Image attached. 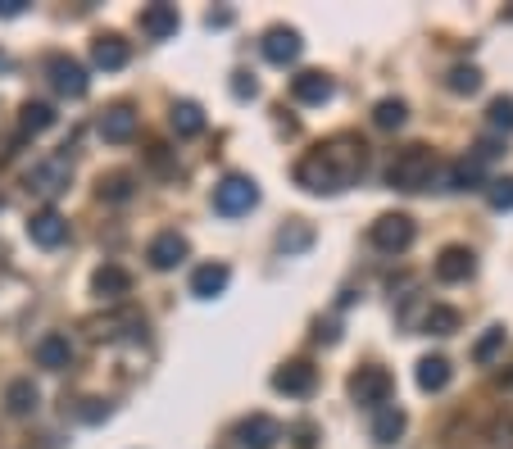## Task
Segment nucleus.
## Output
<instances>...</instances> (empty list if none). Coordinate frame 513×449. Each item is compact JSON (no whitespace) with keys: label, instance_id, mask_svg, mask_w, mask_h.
Returning <instances> with one entry per match:
<instances>
[{"label":"nucleus","instance_id":"f257e3e1","mask_svg":"<svg viewBox=\"0 0 513 449\" xmlns=\"http://www.w3.org/2000/svg\"><path fill=\"white\" fill-rule=\"evenodd\" d=\"M368 164V146L350 132L341 137L323 141L318 150H309L305 159L296 164V186H305L309 196H336V191H346V186L359 182Z\"/></svg>","mask_w":513,"mask_h":449},{"label":"nucleus","instance_id":"f03ea898","mask_svg":"<svg viewBox=\"0 0 513 449\" xmlns=\"http://www.w3.org/2000/svg\"><path fill=\"white\" fill-rule=\"evenodd\" d=\"M386 182H391L395 191H427L432 182H441V191H445V173L427 146L400 150V155L391 159V168H386Z\"/></svg>","mask_w":513,"mask_h":449},{"label":"nucleus","instance_id":"7ed1b4c3","mask_svg":"<svg viewBox=\"0 0 513 449\" xmlns=\"http://www.w3.org/2000/svg\"><path fill=\"white\" fill-rule=\"evenodd\" d=\"M255 205H259V186H255V177L227 173L223 182L214 186V209H218L223 218H241V214H250Z\"/></svg>","mask_w":513,"mask_h":449},{"label":"nucleus","instance_id":"20e7f679","mask_svg":"<svg viewBox=\"0 0 513 449\" xmlns=\"http://www.w3.org/2000/svg\"><path fill=\"white\" fill-rule=\"evenodd\" d=\"M69 177H73V159L69 155H46L28 168V191L32 196H46L55 200L60 191H69Z\"/></svg>","mask_w":513,"mask_h":449},{"label":"nucleus","instance_id":"39448f33","mask_svg":"<svg viewBox=\"0 0 513 449\" xmlns=\"http://www.w3.org/2000/svg\"><path fill=\"white\" fill-rule=\"evenodd\" d=\"M500 155V150L491 146V141H482V146L468 150V159H459V164L445 173V191H473V186L486 182V168H491V159Z\"/></svg>","mask_w":513,"mask_h":449},{"label":"nucleus","instance_id":"423d86ee","mask_svg":"<svg viewBox=\"0 0 513 449\" xmlns=\"http://www.w3.org/2000/svg\"><path fill=\"white\" fill-rule=\"evenodd\" d=\"M414 236H418V227L409 214H382L373 223V232H368V241H373L382 254H400L414 245Z\"/></svg>","mask_w":513,"mask_h":449},{"label":"nucleus","instance_id":"0eeeda50","mask_svg":"<svg viewBox=\"0 0 513 449\" xmlns=\"http://www.w3.org/2000/svg\"><path fill=\"white\" fill-rule=\"evenodd\" d=\"M395 381L386 368H359L355 377H350V400L364 404V409H382L386 400H391Z\"/></svg>","mask_w":513,"mask_h":449},{"label":"nucleus","instance_id":"6e6552de","mask_svg":"<svg viewBox=\"0 0 513 449\" xmlns=\"http://www.w3.org/2000/svg\"><path fill=\"white\" fill-rule=\"evenodd\" d=\"M46 78H50V87L60 91V96H69V100H82L87 96V69H82L73 55H50L46 59Z\"/></svg>","mask_w":513,"mask_h":449},{"label":"nucleus","instance_id":"1a4fd4ad","mask_svg":"<svg viewBox=\"0 0 513 449\" xmlns=\"http://www.w3.org/2000/svg\"><path fill=\"white\" fill-rule=\"evenodd\" d=\"M259 50H264L268 64H277V69H287V64H296L300 50H305V41H300L296 28H268L264 41H259Z\"/></svg>","mask_w":513,"mask_h":449},{"label":"nucleus","instance_id":"9d476101","mask_svg":"<svg viewBox=\"0 0 513 449\" xmlns=\"http://www.w3.org/2000/svg\"><path fill=\"white\" fill-rule=\"evenodd\" d=\"M187 254H191V245H187V236H182V232H159L155 241L146 245V259H150V268H155V273L178 268Z\"/></svg>","mask_w":513,"mask_h":449},{"label":"nucleus","instance_id":"9b49d317","mask_svg":"<svg viewBox=\"0 0 513 449\" xmlns=\"http://www.w3.org/2000/svg\"><path fill=\"white\" fill-rule=\"evenodd\" d=\"M277 440H282V427H277V418H268V413H250V418L237 422L241 449H273Z\"/></svg>","mask_w":513,"mask_h":449},{"label":"nucleus","instance_id":"f8f14e48","mask_svg":"<svg viewBox=\"0 0 513 449\" xmlns=\"http://www.w3.org/2000/svg\"><path fill=\"white\" fill-rule=\"evenodd\" d=\"M28 236H32V245H41V250H55V245L69 241V218L55 214V209H41V214L28 218Z\"/></svg>","mask_w":513,"mask_h":449},{"label":"nucleus","instance_id":"ddd939ff","mask_svg":"<svg viewBox=\"0 0 513 449\" xmlns=\"http://www.w3.org/2000/svg\"><path fill=\"white\" fill-rule=\"evenodd\" d=\"M100 137H105L109 146L132 141V137H137V109H132V105H109L105 114H100Z\"/></svg>","mask_w":513,"mask_h":449},{"label":"nucleus","instance_id":"4468645a","mask_svg":"<svg viewBox=\"0 0 513 449\" xmlns=\"http://www.w3.org/2000/svg\"><path fill=\"white\" fill-rule=\"evenodd\" d=\"M291 96H296L300 105H327V100L336 96V82L327 78V73H318V69H305V73L291 78Z\"/></svg>","mask_w":513,"mask_h":449},{"label":"nucleus","instance_id":"2eb2a0df","mask_svg":"<svg viewBox=\"0 0 513 449\" xmlns=\"http://www.w3.org/2000/svg\"><path fill=\"white\" fill-rule=\"evenodd\" d=\"M314 381H318V372L309 368V363L296 359V363H282V368L273 372V391L277 395H296V400H300V395L314 391Z\"/></svg>","mask_w":513,"mask_h":449},{"label":"nucleus","instance_id":"dca6fc26","mask_svg":"<svg viewBox=\"0 0 513 449\" xmlns=\"http://www.w3.org/2000/svg\"><path fill=\"white\" fill-rule=\"evenodd\" d=\"M141 32H146L150 41H168L173 37V32H178V5H164V0H155V5H146V10H141Z\"/></svg>","mask_w":513,"mask_h":449},{"label":"nucleus","instance_id":"f3484780","mask_svg":"<svg viewBox=\"0 0 513 449\" xmlns=\"http://www.w3.org/2000/svg\"><path fill=\"white\" fill-rule=\"evenodd\" d=\"M473 268H477V259H473V250H464V245H445L441 250V259H436V277L441 282H468L473 277Z\"/></svg>","mask_w":513,"mask_h":449},{"label":"nucleus","instance_id":"a211bd4d","mask_svg":"<svg viewBox=\"0 0 513 449\" xmlns=\"http://www.w3.org/2000/svg\"><path fill=\"white\" fill-rule=\"evenodd\" d=\"M91 291H96L100 300H123V295L132 291L128 268H119V264H100L96 273H91Z\"/></svg>","mask_w":513,"mask_h":449},{"label":"nucleus","instance_id":"6ab92c4d","mask_svg":"<svg viewBox=\"0 0 513 449\" xmlns=\"http://www.w3.org/2000/svg\"><path fill=\"white\" fill-rule=\"evenodd\" d=\"M227 282H232V268L227 264H200L196 273H191V295H196V300H214V295L227 291Z\"/></svg>","mask_w":513,"mask_h":449},{"label":"nucleus","instance_id":"aec40b11","mask_svg":"<svg viewBox=\"0 0 513 449\" xmlns=\"http://www.w3.org/2000/svg\"><path fill=\"white\" fill-rule=\"evenodd\" d=\"M91 59H96V69H105V73L123 69V64H128V41H123L119 32H105V37L91 41Z\"/></svg>","mask_w":513,"mask_h":449},{"label":"nucleus","instance_id":"412c9836","mask_svg":"<svg viewBox=\"0 0 513 449\" xmlns=\"http://www.w3.org/2000/svg\"><path fill=\"white\" fill-rule=\"evenodd\" d=\"M37 363H41V368H50V372L69 368V363H73V341L64 332L41 336V341H37Z\"/></svg>","mask_w":513,"mask_h":449},{"label":"nucleus","instance_id":"4be33fe9","mask_svg":"<svg viewBox=\"0 0 513 449\" xmlns=\"http://www.w3.org/2000/svg\"><path fill=\"white\" fill-rule=\"evenodd\" d=\"M41 404V391L32 386V377H19L5 386V413H14V418H28V413H37Z\"/></svg>","mask_w":513,"mask_h":449},{"label":"nucleus","instance_id":"5701e85b","mask_svg":"<svg viewBox=\"0 0 513 449\" xmlns=\"http://www.w3.org/2000/svg\"><path fill=\"white\" fill-rule=\"evenodd\" d=\"M450 377H454L450 359H441V354H427V359H418V391L436 395V391H445V386H450Z\"/></svg>","mask_w":513,"mask_h":449},{"label":"nucleus","instance_id":"b1692460","mask_svg":"<svg viewBox=\"0 0 513 449\" xmlns=\"http://www.w3.org/2000/svg\"><path fill=\"white\" fill-rule=\"evenodd\" d=\"M400 436H405V409H395V404L373 409V440L377 445H395Z\"/></svg>","mask_w":513,"mask_h":449},{"label":"nucleus","instance_id":"393cba45","mask_svg":"<svg viewBox=\"0 0 513 449\" xmlns=\"http://www.w3.org/2000/svg\"><path fill=\"white\" fill-rule=\"evenodd\" d=\"M168 123H173L178 137H200V132H205V109H200L196 100H178V105L168 109Z\"/></svg>","mask_w":513,"mask_h":449},{"label":"nucleus","instance_id":"a878e982","mask_svg":"<svg viewBox=\"0 0 513 449\" xmlns=\"http://www.w3.org/2000/svg\"><path fill=\"white\" fill-rule=\"evenodd\" d=\"M46 127H55V109L46 100H28L19 114V137H41Z\"/></svg>","mask_w":513,"mask_h":449},{"label":"nucleus","instance_id":"bb28decb","mask_svg":"<svg viewBox=\"0 0 513 449\" xmlns=\"http://www.w3.org/2000/svg\"><path fill=\"white\" fill-rule=\"evenodd\" d=\"M309 245H314V227L309 223H287L282 227V232H277V250H287V254H305Z\"/></svg>","mask_w":513,"mask_h":449},{"label":"nucleus","instance_id":"cd10ccee","mask_svg":"<svg viewBox=\"0 0 513 449\" xmlns=\"http://www.w3.org/2000/svg\"><path fill=\"white\" fill-rule=\"evenodd\" d=\"M423 332H427V336H450V332H459V313L445 309V304H432V309H427V318H423Z\"/></svg>","mask_w":513,"mask_h":449},{"label":"nucleus","instance_id":"c85d7f7f","mask_svg":"<svg viewBox=\"0 0 513 449\" xmlns=\"http://www.w3.org/2000/svg\"><path fill=\"white\" fill-rule=\"evenodd\" d=\"M405 118H409L405 100H377V109H373V123L382 127V132H395V127H405Z\"/></svg>","mask_w":513,"mask_h":449},{"label":"nucleus","instance_id":"c756f323","mask_svg":"<svg viewBox=\"0 0 513 449\" xmlns=\"http://www.w3.org/2000/svg\"><path fill=\"white\" fill-rule=\"evenodd\" d=\"M119 327H146V323H141L137 313H109V318L91 323V336H96V341H114V336H119Z\"/></svg>","mask_w":513,"mask_h":449},{"label":"nucleus","instance_id":"7c9ffc66","mask_svg":"<svg viewBox=\"0 0 513 449\" xmlns=\"http://www.w3.org/2000/svg\"><path fill=\"white\" fill-rule=\"evenodd\" d=\"M445 87H450L454 96H473V91L482 87V73H477L473 64H454L450 78H445Z\"/></svg>","mask_w":513,"mask_h":449},{"label":"nucleus","instance_id":"2f4dec72","mask_svg":"<svg viewBox=\"0 0 513 449\" xmlns=\"http://www.w3.org/2000/svg\"><path fill=\"white\" fill-rule=\"evenodd\" d=\"M486 127L491 132H513V96H495L486 109Z\"/></svg>","mask_w":513,"mask_h":449},{"label":"nucleus","instance_id":"473e14b6","mask_svg":"<svg viewBox=\"0 0 513 449\" xmlns=\"http://www.w3.org/2000/svg\"><path fill=\"white\" fill-rule=\"evenodd\" d=\"M500 350H504V327H486V336L473 345V359L477 363H491Z\"/></svg>","mask_w":513,"mask_h":449},{"label":"nucleus","instance_id":"72a5a7b5","mask_svg":"<svg viewBox=\"0 0 513 449\" xmlns=\"http://www.w3.org/2000/svg\"><path fill=\"white\" fill-rule=\"evenodd\" d=\"M100 196H105V200H128V196H132V177H128V173L100 177Z\"/></svg>","mask_w":513,"mask_h":449},{"label":"nucleus","instance_id":"f704fd0d","mask_svg":"<svg viewBox=\"0 0 513 449\" xmlns=\"http://www.w3.org/2000/svg\"><path fill=\"white\" fill-rule=\"evenodd\" d=\"M486 200H491V209H513V177H495L491 186H486Z\"/></svg>","mask_w":513,"mask_h":449},{"label":"nucleus","instance_id":"c9c22d12","mask_svg":"<svg viewBox=\"0 0 513 449\" xmlns=\"http://www.w3.org/2000/svg\"><path fill=\"white\" fill-rule=\"evenodd\" d=\"M232 96L237 100H255L259 96V82L250 73H232Z\"/></svg>","mask_w":513,"mask_h":449},{"label":"nucleus","instance_id":"e433bc0d","mask_svg":"<svg viewBox=\"0 0 513 449\" xmlns=\"http://www.w3.org/2000/svg\"><path fill=\"white\" fill-rule=\"evenodd\" d=\"M105 404H100V400H87V409H78V418H87V422H100V418H105Z\"/></svg>","mask_w":513,"mask_h":449},{"label":"nucleus","instance_id":"4c0bfd02","mask_svg":"<svg viewBox=\"0 0 513 449\" xmlns=\"http://www.w3.org/2000/svg\"><path fill=\"white\" fill-rule=\"evenodd\" d=\"M28 0H0V19H19Z\"/></svg>","mask_w":513,"mask_h":449},{"label":"nucleus","instance_id":"58836bf2","mask_svg":"<svg viewBox=\"0 0 513 449\" xmlns=\"http://www.w3.org/2000/svg\"><path fill=\"white\" fill-rule=\"evenodd\" d=\"M296 445H300V449L314 445V427H296Z\"/></svg>","mask_w":513,"mask_h":449},{"label":"nucleus","instance_id":"ea45409f","mask_svg":"<svg viewBox=\"0 0 513 449\" xmlns=\"http://www.w3.org/2000/svg\"><path fill=\"white\" fill-rule=\"evenodd\" d=\"M227 23H232V14H227V10H218V14H209V28H227Z\"/></svg>","mask_w":513,"mask_h":449},{"label":"nucleus","instance_id":"a19ab883","mask_svg":"<svg viewBox=\"0 0 513 449\" xmlns=\"http://www.w3.org/2000/svg\"><path fill=\"white\" fill-rule=\"evenodd\" d=\"M5 69H10V55H5V50H0V73H5Z\"/></svg>","mask_w":513,"mask_h":449}]
</instances>
